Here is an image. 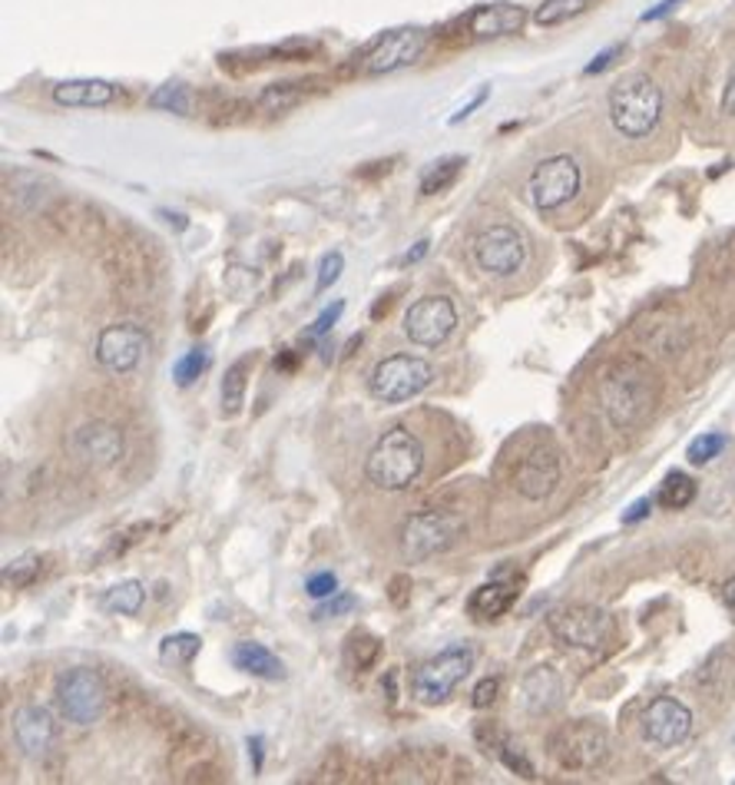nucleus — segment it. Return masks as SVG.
Returning a JSON list of instances; mask_svg holds the SVG:
<instances>
[{
  "instance_id": "58836bf2",
  "label": "nucleus",
  "mask_w": 735,
  "mask_h": 785,
  "mask_svg": "<svg viewBox=\"0 0 735 785\" xmlns=\"http://www.w3.org/2000/svg\"><path fill=\"white\" fill-rule=\"evenodd\" d=\"M498 693H501V680H498V677H487V680H480V683L474 687V693H470V706H474V710L494 706Z\"/></svg>"
},
{
  "instance_id": "9b49d317",
  "label": "nucleus",
  "mask_w": 735,
  "mask_h": 785,
  "mask_svg": "<svg viewBox=\"0 0 735 785\" xmlns=\"http://www.w3.org/2000/svg\"><path fill=\"white\" fill-rule=\"evenodd\" d=\"M470 253L477 269L487 276H514L524 269V259H527L524 236L514 226H490L477 233L470 243Z\"/></svg>"
},
{
  "instance_id": "0eeeda50",
  "label": "nucleus",
  "mask_w": 735,
  "mask_h": 785,
  "mask_svg": "<svg viewBox=\"0 0 735 785\" xmlns=\"http://www.w3.org/2000/svg\"><path fill=\"white\" fill-rule=\"evenodd\" d=\"M550 633L570 649H603L612 636V620L603 607L567 604L547 617Z\"/></svg>"
},
{
  "instance_id": "37998d69",
  "label": "nucleus",
  "mask_w": 735,
  "mask_h": 785,
  "mask_svg": "<svg viewBox=\"0 0 735 785\" xmlns=\"http://www.w3.org/2000/svg\"><path fill=\"white\" fill-rule=\"evenodd\" d=\"M487 96H490V86H480V90H477V96H474V99H470L467 106H460L457 114L451 117V124H460V120H467V117L474 114V109H477L480 103H487Z\"/></svg>"
},
{
  "instance_id": "ea45409f",
  "label": "nucleus",
  "mask_w": 735,
  "mask_h": 785,
  "mask_svg": "<svg viewBox=\"0 0 735 785\" xmlns=\"http://www.w3.org/2000/svg\"><path fill=\"white\" fill-rule=\"evenodd\" d=\"M305 594H308V597H315V600H328V597H335V594H338V577H335L331 571H325V574H315V577H308V584H305Z\"/></svg>"
},
{
  "instance_id": "423d86ee",
  "label": "nucleus",
  "mask_w": 735,
  "mask_h": 785,
  "mask_svg": "<svg viewBox=\"0 0 735 785\" xmlns=\"http://www.w3.org/2000/svg\"><path fill=\"white\" fill-rule=\"evenodd\" d=\"M431 382H434L431 362H424L418 355H388L372 368L368 391H372V398L382 405H405V401L418 398Z\"/></svg>"
},
{
  "instance_id": "20e7f679",
  "label": "nucleus",
  "mask_w": 735,
  "mask_h": 785,
  "mask_svg": "<svg viewBox=\"0 0 735 785\" xmlns=\"http://www.w3.org/2000/svg\"><path fill=\"white\" fill-rule=\"evenodd\" d=\"M474 659H477V653L470 643H451L438 656L424 659L411 677L415 700H421L428 706L444 703L467 680V672L474 669Z\"/></svg>"
},
{
  "instance_id": "9d476101",
  "label": "nucleus",
  "mask_w": 735,
  "mask_h": 785,
  "mask_svg": "<svg viewBox=\"0 0 735 785\" xmlns=\"http://www.w3.org/2000/svg\"><path fill=\"white\" fill-rule=\"evenodd\" d=\"M150 352V335L137 321H116L106 325L96 339V365L113 372V375H130L140 368V362Z\"/></svg>"
},
{
  "instance_id": "c756f323",
  "label": "nucleus",
  "mask_w": 735,
  "mask_h": 785,
  "mask_svg": "<svg viewBox=\"0 0 735 785\" xmlns=\"http://www.w3.org/2000/svg\"><path fill=\"white\" fill-rule=\"evenodd\" d=\"M202 640L196 633H176V636H166L163 646H160V656L163 663H179V666H189L192 656L199 653Z\"/></svg>"
},
{
  "instance_id": "dca6fc26",
  "label": "nucleus",
  "mask_w": 735,
  "mask_h": 785,
  "mask_svg": "<svg viewBox=\"0 0 735 785\" xmlns=\"http://www.w3.org/2000/svg\"><path fill=\"white\" fill-rule=\"evenodd\" d=\"M14 742L27 759H44L57 746V723L47 706H21L14 713Z\"/></svg>"
},
{
  "instance_id": "393cba45",
  "label": "nucleus",
  "mask_w": 735,
  "mask_h": 785,
  "mask_svg": "<svg viewBox=\"0 0 735 785\" xmlns=\"http://www.w3.org/2000/svg\"><path fill=\"white\" fill-rule=\"evenodd\" d=\"M143 600H147V587L140 581H122L116 587L106 590L103 597V607L109 613H122V617H137L143 610Z\"/></svg>"
},
{
  "instance_id": "8fccbe9b",
  "label": "nucleus",
  "mask_w": 735,
  "mask_h": 785,
  "mask_svg": "<svg viewBox=\"0 0 735 785\" xmlns=\"http://www.w3.org/2000/svg\"><path fill=\"white\" fill-rule=\"evenodd\" d=\"M722 109H725V114H732V117H735V70H732V77H728V86H725Z\"/></svg>"
},
{
  "instance_id": "f3484780",
  "label": "nucleus",
  "mask_w": 735,
  "mask_h": 785,
  "mask_svg": "<svg viewBox=\"0 0 735 785\" xmlns=\"http://www.w3.org/2000/svg\"><path fill=\"white\" fill-rule=\"evenodd\" d=\"M557 481H560V458L550 447H534L514 474V488L527 501H544L547 494H553Z\"/></svg>"
},
{
  "instance_id": "2eb2a0df",
  "label": "nucleus",
  "mask_w": 735,
  "mask_h": 785,
  "mask_svg": "<svg viewBox=\"0 0 735 785\" xmlns=\"http://www.w3.org/2000/svg\"><path fill=\"white\" fill-rule=\"evenodd\" d=\"M689 733H692V713L686 703H679L673 696H660L646 706V713H643L646 742H653L660 749H673V746L686 742Z\"/></svg>"
},
{
  "instance_id": "72a5a7b5",
  "label": "nucleus",
  "mask_w": 735,
  "mask_h": 785,
  "mask_svg": "<svg viewBox=\"0 0 735 785\" xmlns=\"http://www.w3.org/2000/svg\"><path fill=\"white\" fill-rule=\"evenodd\" d=\"M382 653V643L375 636H368V633H354L348 640V659L354 663V669H368Z\"/></svg>"
},
{
  "instance_id": "a211bd4d",
  "label": "nucleus",
  "mask_w": 735,
  "mask_h": 785,
  "mask_svg": "<svg viewBox=\"0 0 735 785\" xmlns=\"http://www.w3.org/2000/svg\"><path fill=\"white\" fill-rule=\"evenodd\" d=\"M73 455L83 458L86 465H116L122 458V431L113 427V424H103V421H93V424H83L77 427L73 441Z\"/></svg>"
},
{
  "instance_id": "b1692460",
  "label": "nucleus",
  "mask_w": 735,
  "mask_h": 785,
  "mask_svg": "<svg viewBox=\"0 0 735 785\" xmlns=\"http://www.w3.org/2000/svg\"><path fill=\"white\" fill-rule=\"evenodd\" d=\"M249 368H253V355H242L238 362H232L225 368L222 378V414L235 418L245 405V385H249Z\"/></svg>"
},
{
  "instance_id": "7c9ffc66",
  "label": "nucleus",
  "mask_w": 735,
  "mask_h": 785,
  "mask_svg": "<svg viewBox=\"0 0 735 785\" xmlns=\"http://www.w3.org/2000/svg\"><path fill=\"white\" fill-rule=\"evenodd\" d=\"M209 362H212V355H209V349H192V352H186L176 365H173V378H176V385L179 388H189L206 368H209Z\"/></svg>"
},
{
  "instance_id": "2f4dec72",
  "label": "nucleus",
  "mask_w": 735,
  "mask_h": 785,
  "mask_svg": "<svg viewBox=\"0 0 735 785\" xmlns=\"http://www.w3.org/2000/svg\"><path fill=\"white\" fill-rule=\"evenodd\" d=\"M305 83H272L266 93H262V106L266 109H272V114H282V109H289V106H295V103H302V96H305V90H302Z\"/></svg>"
},
{
  "instance_id": "bb28decb",
  "label": "nucleus",
  "mask_w": 735,
  "mask_h": 785,
  "mask_svg": "<svg viewBox=\"0 0 735 785\" xmlns=\"http://www.w3.org/2000/svg\"><path fill=\"white\" fill-rule=\"evenodd\" d=\"M593 4L596 0H544V4L534 11V21L540 27H557V24H567L570 17H580Z\"/></svg>"
},
{
  "instance_id": "a878e982",
  "label": "nucleus",
  "mask_w": 735,
  "mask_h": 785,
  "mask_svg": "<svg viewBox=\"0 0 735 785\" xmlns=\"http://www.w3.org/2000/svg\"><path fill=\"white\" fill-rule=\"evenodd\" d=\"M656 501H660L666 511H682V507H689V504L696 501V481H692L689 474H682V471H673V474H666V481L660 484Z\"/></svg>"
},
{
  "instance_id": "412c9836",
  "label": "nucleus",
  "mask_w": 735,
  "mask_h": 785,
  "mask_svg": "<svg viewBox=\"0 0 735 785\" xmlns=\"http://www.w3.org/2000/svg\"><path fill=\"white\" fill-rule=\"evenodd\" d=\"M560 696H563V683H560V677L550 666H534L524 677V706H527V713H534V716L553 713L560 706Z\"/></svg>"
},
{
  "instance_id": "f8f14e48",
  "label": "nucleus",
  "mask_w": 735,
  "mask_h": 785,
  "mask_svg": "<svg viewBox=\"0 0 735 785\" xmlns=\"http://www.w3.org/2000/svg\"><path fill=\"white\" fill-rule=\"evenodd\" d=\"M428 47V31L421 27H398L388 31L375 40V47L361 57V73L368 77H382V73H395L401 67H411Z\"/></svg>"
},
{
  "instance_id": "c9c22d12",
  "label": "nucleus",
  "mask_w": 735,
  "mask_h": 785,
  "mask_svg": "<svg viewBox=\"0 0 735 785\" xmlns=\"http://www.w3.org/2000/svg\"><path fill=\"white\" fill-rule=\"evenodd\" d=\"M341 269H345V256H341V253H328V256H322L318 279H315V292H318V295H322V292H328V289L338 282Z\"/></svg>"
},
{
  "instance_id": "c85d7f7f",
  "label": "nucleus",
  "mask_w": 735,
  "mask_h": 785,
  "mask_svg": "<svg viewBox=\"0 0 735 785\" xmlns=\"http://www.w3.org/2000/svg\"><path fill=\"white\" fill-rule=\"evenodd\" d=\"M150 106H153V109H170V114H179V117H189V109H192L189 86H183V83H166V86H160L156 93H150Z\"/></svg>"
},
{
  "instance_id": "f704fd0d",
  "label": "nucleus",
  "mask_w": 735,
  "mask_h": 785,
  "mask_svg": "<svg viewBox=\"0 0 735 785\" xmlns=\"http://www.w3.org/2000/svg\"><path fill=\"white\" fill-rule=\"evenodd\" d=\"M37 574H40V560L37 556H18V560H11V564L4 567V581L14 584V587L34 584Z\"/></svg>"
},
{
  "instance_id": "09e8293b",
  "label": "nucleus",
  "mask_w": 735,
  "mask_h": 785,
  "mask_svg": "<svg viewBox=\"0 0 735 785\" xmlns=\"http://www.w3.org/2000/svg\"><path fill=\"white\" fill-rule=\"evenodd\" d=\"M295 362H299V352L285 349V352L276 359V372H292V368H295Z\"/></svg>"
},
{
  "instance_id": "1a4fd4ad",
  "label": "nucleus",
  "mask_w": 735,
  "mask_h": 785,
  "mask_svg": "<svg viewBox=\"0 0 735 785\" xmlns=\"http://www.w3.org/2000/svg\"><path fill=\"white\" fill-rule=\"evenodd\" d=\"M57 703H60V713L70 723L93 726L106 710V683H103L100 672L90 669V666L67 669L57 680Z\"/></svg>"
},
{
  "instance_id": "49530a36",
  "label": "nucleus",
  "mask_w": 735,
  "mask_h": 785,
  "mask_svg": "<svg viewBox=\"0 0 735 785\" xmlns=\"http://www.w3.org/2000/svg\"><path fill=\"white\" fill-rule=\"evenodd\" d=\"M262 746H266L262 736H249V755H253V769L256 772H262Z\"/></svg>"
},
{
  "instance_id": "6e6552de",
  "label": "nucleus",
  "mask_w": 735,
  "mask_h": 785,
  "mask_svg": "<svg viewBox=\"0 0 735 785\" xmlns=\"http://www.w3.org/2000/svg\"><path fill=\"white\" fill-rule=\"evenodd\" d=\"M580 183H583V173L573 156H567V153L547 156L534 166V173L527 179V196H530L534 209L553 212L580 192Z\"/></svg>"
},
{
  "instance_id": "4468645a",
  "label": "nucleus",
  "mask_w": 735,
  "mask_h": 785,
  "mask_svg": "<svg viewBox=\"0 0 735 785\" xmlns=\"http://www.w3.org/2000/svg\"><path fill=\"white\" fill-rule=\"evenodd\" d=\"M553 755L567 769H596L609 759V736L593 723H570L557 733Z\"/></svg>"
},
{
  "instance_id": "cd10ccee",
  "label": "nucleus",
  "mask_w": 735,
  "mask_h": 785,
  "mask_svg": "<svg viewBox=\"0 0 735 785\" xmlns=\"http://www.w3.org/2000/svg\"><path fill=\"white\" fill-rule=\"evenodd\" d=\"M460 169H464V160H460V156H444V160L431 163V166L424 169V176H421V196L444 192V189L457 179Z\"/></svg>"
},
{
  "instance_id": "f03ea898",
  "label": "nucleus",
  "mask_w": 735,
  "mask_h": 785,
  "mask_svg": "<svg viewBox=\"0 0 735 785\" xmlns=\"http://www.w3.org/2000/svg\"><path fill=\"white\" fill-rule=\"evenodd\" d=\"M599 401L612 427H637L650 418L656 405V382L640 362L612 365L599 385Z\"/></svg>"
},
{
  "instance_id": "39448f33",
  "label": "nucleus",
  "mask_w": 735,
  "mask_h": 785,
  "mask_svg": "<svg viewBox=\"0 0 735 785\" xmlns=\"http://www.w3.org/2000/svg\"><path fill=\"white\" fill-rule=\"evenodd\" d=\"M467 534V524L454 511H421L401 524V553L408 564H421L438 553H447L460 537Z\"/></svg>"
},
{
  "instance_id": "4be33fe9",
  "label": "nucleus",
  "mask_w": 735,
  "mask_h": 785,
  "mask_svg": "<svg viewBox=\"0 0 735 785\" xmlns=\"http://www.w3.org/2000/svg\"><path fill=\"white\" fill-rule=\"evenodd\" d=\"M232 666L249 672V677H259V680H285V663L266 649L262 643H253V640H242L232 646Z\"/></svg>"
},
{
  "instance_id": "a19ab883",
  "label": "nucleus",
  "mask_w": 735,
  "mask_h": 785,
  "mask_svg": "<svg viewBox=\"0 0 735 785\" xmlns=\"http://www.w3.org/2000/svg\"><path fill=\"white\" fill-rule=\"evenodd\" d=\"M358 607V600L351 594H335L328 597L318 610H315V620H325V617H338V613H351Z\"/></svg>"
},
{
  "instance_id": "aec40b11",
  "label": "nucleus",
  "mask_w": 735,
  "mask_h": 785,
  "mask_svg": "<svg viewBox=\"0 0 735 785\" xmlns=\"http://www.w3.org/2000/svg\"><path fill=\"white\" fill-rule=\"evenodd\" d=\"M514 600H517V581L494 577L467 597V613L477 620H498L514 607Z\"/></svg>"
},
{
  "instance_id": "ddd939ff",
  "label": "nucleus",
  "mask_w": 735,
  "mask_h": 785,
  "mask_svg": "<svg viewBox=\"0 0 735 785\" xmlns=\"http://www.w3.org/2000/svg\"><path fill=\"white\" fill-rule=\"evenodd\" d=\"M457 328V308L447 295H424L405 312V335L421 349H438Z\"/></svg>"
},
{
  "instance_id": "e433bc0d",
  "label": "nucleus",
  "mask_w": 735,
  "mask_h": 785,
  "mask_svg": "<svg viewBox=\"0 0 735 785\" xmlns=\"http://www.w3.org/2000/svg\"><path fill=\"white\" fill-rule=\"evenodd\" d=\"M341 312H345V302H335V305H328L312 325H308V331H305V342H318L322 335H328L331 328H335V321L341 318Z\"/></svg>"
},
{
  "instance_id": "a18cd8bd",
  "label": "nucleus",
  "mask_w": 735,
  "mask_h": 785,
  "mask_svg": "<svg viewBox=\"0 0 735 785\" xmlns=\"http://www.w3.org/2000/svg\"><path fill=\"white\" fill-rule=\"evenodd\" d=\"M679 4H682V0H660V4H656L653 11H646L640 21H643V24H650V21H660V17H666L669 11H676Z\"/></svg>"
},
{
  "instance_id": "6ab92c4d",
  "label": "nucleus",
  "mask_w": 735,
  "mask_h": 785,
  "mask_svg": "<svg viewBox=\"0 0 735 785\" xmlns=\"http://www.w3.org/2000/svg\"><path fill=\"white\" fill-rule=\"evenodd\" d=\"M524 21H527V11L517 4H483L470 11L467 27L474 37H508V34H517Z\"/></svg>"
},
{
  "instance_id": "f257e3e1",
  "label": "nucleus",
  "mask_w": 735,
  "mask_h": 785,
  "mask_svg": "<svg viewBox=\"0 0 735 785\" xmlns=\"http://www.w3.org/2000/svg\"><path fill=\"white\" fill-rule=\"evenodd\" d=\"M421 471H424V444L405 424L388 427L375 441L372 455L364 461V478L378 491H405L421 478Z\"/></svg>"
},
{
  "instance_id": "473e14b6",
  "label": "nucleus",
  "mask_w": 735,
  "mask_h": 785,
  "mask_svg": "<svg viewBox=\"0 0 735 785\" xmlns=\"http://www.w3.org/2000/svg\"><path fill=\"white\" fill-rule=\"evenodd\" d=\"M725 444H728V437L725 434H699V437H692L689 441V461L692 465H709L712 458H719L722 452H725Z\"/></svg>"
},
{
  "instance_id": "4c0bfd02",
  "label": "nucleus",
  "mask_w": 735,
  "mask_h": 785,
  "mask_svg": "<svg viewBox=\"0 0 735 785\" xmlns=\"http://www.w3.org/2000/svg\"><path fill=\"white\" fill-rule=\"evenodd\" d=\"M498 752H501V759H504V765H508L511 772H517V775H524V778H534V775H537L534 765L527 762V755L521 752V746H514L511 739H504Z\"/></svg>"
},
{
  "instance_id": "7ed1b4c3",
  "label": "nucleus",
  "mask_w": 735,
  "mask_h": 785,
  "mask_svg": "<svg viewBox=\"0 0 735 785\" xmlns=\"http://www.w3.org/2000/svg\"><path fill=\"white\" fill-rule=\"evenodd\" d=\"M609 124L627 140L650 137L663 120V90L650 73H627L609 90Z\"/></svg>"
},
{
  "instance_id": "c03bdc74",
  "label": "nucleus",
  "mask_w": 735,
  "mask_h": 785,
  "mask_svg": "<svg viewBox=\"0 0 735 785\" xmlns=\"http://www.w3.org/2000/svg\"><path fill=\"white\" fill-rule=\"evenodd\" d=\"M650 511H653V501H650V497H640L637 504H630V507H627V514H623V524H637V520L650 517Z\"/></svg>"
},
{
  "instance_id": "de8ad7c7",
  "label": "nucleus",
  "mask_w": 735,
  "mask_h": 785,
  "mask_svg": "<svg viewBox=\"0 0 735 785\" xmlns=\"http://www.w3.org/2000/svg\"><path fill=\"white\" fill-rule=\"evenodd\" d=\"M722 604H725V610H728L732 620H735V577L725 581V587H722Z\"/></svg>"
},
{
  "instance_id": "5701e85b",
  "label": "nucleus",
  "mask_w": 735,
  "mask_h": 785,
  "mask_svg": "<svg viewBox=\"0 0 735 785\" xmlns=\"http://www.w3.org/2000/svg\"><path fill=\"white\" fill-rule=\"evenodd\" d=\"M116 99V86L109 80H63L54 86V103L57 106H109Z\"/></svg>"
},
{
  "instance_id": "3c124183",
  "label": "nucleus",
  "mask_w": 735,
  "mask_h": 785,
  "mask_svg": "<svg viewBox=\"0 0 735 785\" xmlns=\"http://www.w3.org/2000/svg\"><path fill=\"white\" fill-rule=\"evenodd\" d=\"M428 249H431V243H428V239H421V243H418V246H415V249L405 256V266H411V262H421V259L428 256Z\"/></svg>"
},
{
  "instance_id": "79ce46f5",
  "label": "nucleus",
  "mask_w": 735,
  "mask_h": 785,
  "mask_svg": "<svg viewBox=\"0 0 735 785\" xmlns=\"http://www.w3.org/2000/svg\"><path fill=\"white\" fill-rule=\"evenodd\" d=\"M620 54H623V44H612V47H606L603 54H596V57H593V63H586V70H583V73H586V77H593V73H603V70L612 63V57H620Z\"/></svg>"
}]
</instances>
